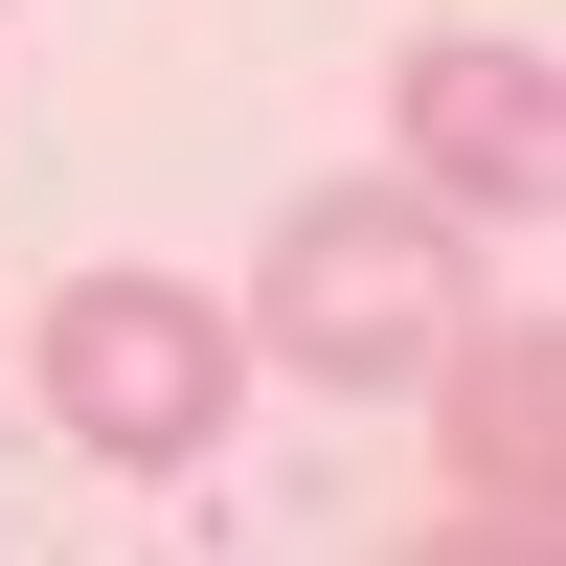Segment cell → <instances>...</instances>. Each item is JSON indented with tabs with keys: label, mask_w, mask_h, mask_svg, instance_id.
<instances>
[{
	"label": "cell",
	"mask_w": 566,
	"mask_h": 566,
	"mask_svg": "<svg viewBox=\"0 0 566 566\" xmlns=\"http://www.w3.org/2000/svg\"><path fill=\"white\" fill-rule=\"evenodd\" d=\"M453 295H476V250H453L431 181H295L250 250V363H295V386H408V363L453 340Z\"/></svg>",
	"instance_id": "obj_1"
},
{
	"label": "cell",
	"mask_w": 566,
	"mask_h": 566,
	"mask_svg": "<svg viewBox=\"0 0 566 566\" xmlns=\"http://www.w3.org/2000/svg\"><path fill=\"white\" fill-rule=\"evenodd\" d=\"M227 386H250V317L181 295V272H69L45 295V431L114 453V476H181L227 431Z\"/></svg>",
	"instance_id": "obj_2"
},
{
	"label": "cell",
	"mask_w": 566,
	"mask_h": 566,
	"mask_svg": "<svg viewBox=\"0 0 566 566\" xmlns=\"http://www.w3.org/2000/svg\"><path fill=\"white\" fill-rule=\"evenodd\" d=\"M386 114H408V181H431L453 227H544V205H566V69H544V45L431 23Z\"/></svg>",
	"instance_id": "obj_3"
},
{
	"label": "cell",
	"mask_w": 566,
	"mask_h": 566,
	"mask_svg": "<svg viewBox=\"0 0 566 566\" xmlns=\"http://www.w3.org/2000/svg\"><path fill=\"white\" fill-rule=\"evenodd\" d=\"M408 386L453 408V544L522 566L566 522V317H476V295H453V340L408 363Z\"/></svg>",
	"instance_id": "obj_4"
}]
</instances>
